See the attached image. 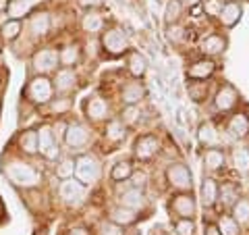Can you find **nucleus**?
<instances>
[{
	"label": "nucleus",
	"instance_id": "obj_1",
	"mask_svg": "<svg viewBox=\"0 0 249 235\" xmlns=\"http://www.w3.org/2000/svg\"><path fill=\"white\" fill-rule=\"evenodd\" d=\"M54 96V85L48 75H36L23 88V98L31 104H48Z\"/></svg>",
	"mask_w": 249,
	"mask_h": 235
},
{
	"label": "nucleus",
	"instance_id": "obj_2",
	"mask_svg": "<svg viewBox=\"0 0 249 235\" xmlns=\"http://www.w3.org/2000/svg\"><path fill=\"white\" fill-rule=\"evenodd\" d=\"M58 52L54 48H42L34 54L31 59V67L37 75H48V73H54L58 69Z\"/></svg>",
	"mask_w": 249,
	"mask_h": 235
},
{
	"label": "nucleus",
	"instance_id": "obj_3",
	"mask_svg": "<svg viewBox=\"0 0 249 235\" xmlns=\"http://www.w3.org/2000/svg\"><path fill=\"white\" fill-rule=\"evenodd\" d=\"M27 36L31 38V40H42V38H46L50 34V27H52V19L50 15L46 11H36L31 13L27 17Z\"/></svg>",
	"mask_w": 249,
	"mask_h": 235
},
{
	"label": "nucleus",
	"instance_id": "obj_4",
	"mask_svg": "<svg viewBox=\"0 0 249 235\" xmlns=\"http://www.w3.org/2000/svg\"><path fill=\"white\" fill-rule=\"evenodd\" d=\"M75 175L77 179L85 185V183H93L96 179L100 177V164L93 156L85 154V156H79L75 160Z\"/></svg>",
	"mask_w": 249,
	"mask_h": 235
},
{
	"label": "nucleus",
	"instance_id": "obj_5",
	"mask_svg": "<svg viewBox=\"0 0 249 235\" xmlns=\"http://www.w3.org/2000/svg\"><path fill=\"white\" fill-rule=\"evenodd\" d=\"M37 154H42L46 160H56L58 158V144H56V133H52L50 127H42L37 131Z\"/></svg>",
	"mask_w": 249,
	"mask_h": 235
},
{
	"label": "nucleus",
	"instance_id": "obj_6",
	"mask_svg": "<svg viewBox=\"0 0 249 235\" xmlns=\"http://www.w3.org/2000/svg\"><path fill=\"white\" fill-rule=\"evenodd\" d=\"M102 48L108 57H119L127 52V38L121 29H106L102 34Z\"/></svg>",
	"mask_w": 249,
	"mask_h": 235
},
{
	"label": "nucleus",
	"instance_id": "obj_7",
	"mask_svg": "<svg viewBox=\"0 0 249 235\" xmlns=\"http://www.w3.org/2000/svg\"><path fill=\"white\" fill-rule=\"evenodd\" d=\"M44 4V0H9L6 2L4 13L9 15V19H25L31 13L40 11V6Z\"/></svg>",
	"mask_w": 249,
	"mask_h": 235
},
{
	"label": "nucleus",
	"instance_id": "obj_8",
	"mask_svg": "<svg viewBox=\"0 0 249 235\" xmlns=\"http://www.w3.org/2000/svg\"><path fill=\"white\" fill-rule=\"evenodd\" d=\"M52 85H54V92H58V94H71L77 88V73L71 67L56 69V71H54Z\"/></svg>",
	"mask_w": 249,
	"mask_h": 235
},
{
	"label": "nucleus",
	"instance_id": "obj_9",
	"mask_svg": "<svg viewBox=\"0 0 249 235\" xmlns=\"http://www.w3.org/2000/svg\"><path fill=\"white\" fill-rule=\"evenodd\" d=\"M65 142L69 148H75V150H79V148L88 146L89 142V131L83 127L79 123H71L65 131Z\"/></svg>",
	"mask_w": 249,
	"mask_h": 235
},
{
	"label": "nucleus",
	"instance_id": "obj_10",
	"mask_svg": "<svg viewBox=\"0 0 249 235\" xmlns=\"http://www.w3.org/2000/svg\"><path fill=\"white\" fill-rule=\"evenodd\" d=\"M60 196L69 204H81V200L85 198V185L81 181L65 179V183L60 185Z\"/></svg>",
	"mask_w": 249,
	"mask_h": 235
},
{
	"label": "nucleus",
	"instance_id": "obj_11",
	"mask_svg": "<svg viewBox=\"0 0 249 235\" xmlns=\"http://www.w3.org/2000/svg\"><path fill=\"white\" fill-rule=\"evenodd\" d=\"M23 34V21L21 19H6L0 23V40L4 44H15Z\"/></svg>",
	"mask_w": 249,
	"mask_h": 235
},
{
	"label": "nucleus",
	"instance_id": "obj_12",
	"mask_svg": "<svg viewBox=\"0 0 249 235\" xmlns=\"http://www.w3.org/2000/svg\"><path fill=\"white\" fill-rule=\"evenodd\" d=\"M17 146L25 156H36L37 154V131L36 129L21 131L17 137Z\"/></svg>",
	"mask_w": 249,
	"mask_h": 235
},
{
	"label": "nucleus",
	"instance_id": "obj_13",
	"mask_svg": "<svg viewBox=\"0 0 249 235\" xmlns=\"http://www.w3.org/2000/svg\"><path fill=\"white\" fill-rule=\"evenodd\" d=\"M168 181L175 187H178V190H187V187L191 185V175L183 164H173V167L168 169Z\"/></svg>",
	"mask_w": 249,
	"mask_h": 235
},
{
	"label": "nucleus",
	"instance_id": "obj_14",
	"mask_svg": "<svg viewBox=\"0 0 249 235\" xmlns=\"http://www.w3.org/2000/svg\"><path fill=\"white\" fill-rule=\"evenodd\" d=\"M158 152V139L152 137V136H143L137 139L135 144V156L137 158H152V156Z\"/></svg>",
	"mask_w": 249,
	"mask_h": 235
},
{
	"label": "nucleus",
	"instance_id": "obj_15",
	"mask_svg": "<svg viewBox=\"0 0 249 235\" xmlns=\"http://www.w3.org/2000/svg\"><path fill=\"white\" fill-rule=\"evenodd\" d=\"M218 17H220V21L224 23L227 27H232L235 23L239 21L241 17V6L237 2H227V4H222V9L218 11Z\"/></svg>",
	"mask_w": 249,
	"mask_h": 235
},
{
	"label": "nucleus",
	"instance_id": "obj_16",
	"mask_svg": "<svg viewBox=\"0 0 249 235\" xmlns=\"http://www.w3.org/2000/svg\"><path fill=\"white\" fill-rule=\"evenodd\" d=\"M81 27L88 31V34H98V31H102V27H104V19L100 17V13L91 9L81 17Z\"/></svg>",
	"mask_w": 249,
	"mask_h": 235
},
{
	"label": "nucleus",
	"instance_id": "obj_17",
	"mask_svg": "<svg viewBox=\"0 0 249 235\" xmlns=\"http://www.w3.org/2000/svg\"><path fill=\"white\" fill-rule=\"evenodd\" d=\"M121 206L124 208H131V210H137L143 206V194L139 187H131V190H127L123 196H121Z\"/></svg>",
	"mask_w": 249,
	"mask_h": 235
},
{
	"label": "nucleus",
	"instance_id": "obj_18",
	"mask_svg": "<svg viewBox=\"0 0 249 235\" xmlns=\"http://www.w3.org/2000/svg\"><path fill=\"white\" fill-rule=\"evenodd\" d=\"M106 102L102 98H89L88 106H85V113H88V119L89 121H100L106 117Z\"/></svg>",
	"mask_w": 249,
	"mask_h": 235
},
{
	"label": "nucleus",
	"instance_id": "obj_19",
	"mask_svg": "<svg viewBox=\"0 0 249 235\" xmlns=\"http://www.w3.org/2000/svg\"><path fill=\"white\" fill-rule=\"evenodd\" d=\"M214 62L212 60H199L196 65H191L189 69V77L191 79H208L210 75L214 73Z\"/></svg>",
	"mask_w": 249,
	"mask_h": 235
},
{
	"label": "nucleus",
	"instance_id": "obj_20",
	"mask_svg": "<svg viewBox=\"0 0 249 235\" xmlns=\"http://www.w3.org/2000/svg\"><path fill=\"white\" fill-rule=\"evenodd\" d=\"M237 104V92L232 90V88H224L218 92V96H216V108H220V111H229V108H232Z\"/></svg>",
	"mask_w": 249,
	"mask_h": 235
},
{
	"label": "nucleus",
	"instance_id": "obj_21",
	"mask_svg": "<svg viewBox=\"0 0 249 235\" xmlns=\"http://www.w3.org/2000/svg\"><path fill=\"white\" fill-rule=\"evenodd\" d=\"M79 60V46H65L60 52H58V62L62 67H73L75 62Z\"/></svg>",
	"mask_w": 249,
	"mask_h": 235
},
{
	"label": "nucleus",
	"instance_id": "obj_22",
	"mask_svg": "<svg viewBox=\"0 0 249 235\" xmlns=\"http://www.w3.org/2000/svg\"><path fill=\"white\" fill-rule=\"evenodd\" d=\"M175 210L178 213V216H181V218H191L193 216V210H196L193 198H191V196H181V198H177Z\"/></svg>",
	"mask_w": 249,
	"mask_h": 235
},
{
	"label": "nucleus",
	"instance_id": "obj_23",
	"mask_svg": "<svg viewBox=\"0 0 249 235\" xmlns=\"http://www.w3.org/2000/svg\"><path fill=\"white\" fill-rule=\"evenodd\" d=\"M110 218H112V223H116V225H129V223L135 221V210L119 206V208H114L110 213Z\"/></svg>",
	"mask_w": 249,
	"mask_h": 235
},
{
	"label": "nucleus",
	"instance_id": "obj_24",
	"mask_svg": "<svg viewBox=\"0 0 249 235\" xmlns=\"http://www.w3.org/2000/svg\"><path fill=\"white\" fill-rule=\"evenodd\" d=\"M143 96V88L139 83H127L123 90V100L127 104H137Z\"/></svg>",
	"mask_w": 249,
	"mask_h": 235
},
{
	"label": "nucleus",
	"instance_id": "obj_25",
	"mask_svg": "<svg viewBox=\"0 0 249 235\" xmlns=\"http://www.w3.org/2000/svg\"><path fill=\"white\" fill-rule=\"evenodd\" d=\"M131 175H133V167H131L129 160L116 162L112 167V173H110V177L114 181H124V179H131Z\"/></svg>",
	"mask_w": 249,
	"mask_h": 235
},
{
	"label": "nucleus",
	"instance_id": "obj_26",
	"mask_svg": "<svg viewBox=\"0 0 249 235\" xmlns=\"http://www.w3.org/2000/svg\"><path fill=\"white\" fill-rule=\"evenodd\" d=\"M201 198H204V204L206 206H212L214 202L218 200V187L212 179H206L204 187H201Z\"/></svg>",
	"mask_w": 249,
	"mask_h": 235
},
{
	"label": "nucleus",
	"instance_id": "obj_27",
	"mask_svg": "<svg viewBox=\"0 0 249 235\" xmlns=\"http://www.w3.org/2000/svg\"><path fill=\"white\" fill-rule=\"evenodd\" d=\"M181 11H183L181 0H168L166 11H164V19H166L168 25H173V23L178 21V17H181Z\"/></svg>",
	"mask_w": 249,
	"mask_h": 235
},
{
	"label": "nucleus",
	"instance_id": "obj_28",
	"mask_svg": "<svg viewBox=\"0 0 249 235\" xmlns=\"http://www.w3.org/2000/svg\"><path fill=\"white\" fill-rule=\"evenodd\" d=\"M247 129H249V123H247V119H245L243 115L232 117V121L229 125V131L232 133V136H235V137H243L245 133H247Z\"/></svg>",
	"mask_w": 249,
	"mask_h": 235
},
{
	"label": "nucleus",
	"instance_id": "obj_29",
	"mask_svg": "<svg viewBox=\"0 0 249 235\" xmlns=\"http://www.w3.org/2000/svg\"><path fill=\"white\" fill-rule=\"evenodd\" d=\"M129 71H131V75H135V77H142L145 73V60L142 59V54L139 52H131L129 54Z\"/></svg>",
	"mask_w": 249,
	"mask_h": 235
},
{
	"label": "nucleus",
	"instance_id": "obj_30",
	"mask_svg": "<svg viewBox=\"0 0 249 235\" xmlns=\"http://www.w3.org/2000/svg\"><path fill=\"white\" fill-rule=\"evenodd\" d=\"M56 175L65 181V179H71L75 175V160L73 158H62L56 164Z\"/></svg>",
	"mask_w": 249,
	"mask_h": 235
},
{
	"label": "nucleus",
	"instance_id": "obj_31",
	"mask_svg": "<svg viewBox=\"0 0 249 235\" xmlns=\"http://www.w3.org/2000/svg\"><path fill=\"white\" fill-rule=\"evenodd\" d=\"M201 48H204L206 54H218V52L224 50V40L222 38H218V36H210L208 40L201 44Z\"/></svg>",
	"mask_w": 249,
	"mask_h": 235
},
{
	"label": "nucleus",
	"instance_id": "obj_32",
	"mask_svg": "<svg viewBox=\"0 0 249 235\" xmlns=\"http://www.w3.org/2000/svg\"><path fill=\"white\" fill-rule=\"evenodd\" d=\"M224 164V154L222 152H218V150H210L208 154H206V167L208 169H214V171H218Z\"/></svg>",
	"mask_w": 249,
	"mask_h": 235
},
{
	"label": "nucleus",
	"instance_id": "obj_33",
	"mask_svg": "<svg viewBox=\"0 0 249 235\" xmlns=\"http://www.w3.org/2000/svg\"><path fill=\"white\" fill-rule=\"evenodd\" d=\"M48 106H50L52 113L62 115V113H67L69 108H71V100H69V98H56V100H50Z\"/></svg>",
	"mask_w": 249,
	"mask_h": 235
},
{
	"label": "nucleus",
	"instance_id": "obj_34",
	"mask_svg": "<svg viewBox=\"0 0 249 235\" xmlns=\"http://www.w3.org/2000/svg\"><path fill=\"white\" fill-rule=\"evenodd\" d=\"M220 196H222V204H232L235 200H239V192H237V187H235V185H229V183H224Z\"/></svg>",
	"mask_w": 249,
	"mask_h": 235
},
{
	"label": "nucleus",
	"instance_id": "obj_35",
	"mask_svg": "<svg viewBox=\"0 0 249 235\" xmlns=\"http://www.w3.org/2000/svg\"><path fill=\"white\" fill-rule=\"evenodd\" d=\"M199 142L201 144H214L216 142L212 125H201V127H199Z\"/></svg>",
	"mask_w": 249,
	"mask_h": 235
},
{
	"label": "nucleus",
	"instance_id": "obj_36",
	"mask_svg": "<svg viewBox=\"0 0 249 235\" xmlns=\"http://www.w3.org/2000/svg\"><path fill=\"white\" fill-rule=\"evenodd\" d=\"M177 231L178 235H193V221L191 218H181L177 223Z\"/></svg>",
	"mask_w": 249,
	"mask_h": 235
},
{
	"label": "nucleus",
	"instance_id": "obj_37",
	"mask_svg": "<svg viewBox=\"0 0 249 235\" xmlns=\"http://www.w3.org/2000/svg\"><path fill=\"white\" fill-rule=\"evenodd\" d=\"M235 216H237V221H247L249 218V204L245 200H241L235 206Z\"/></svg>",
	"mask_w": 249,
	"mask_h": 235
},
{
	"label": "nucleus",
	"instance_id": "obj_38",
	"mask_svg": "<svg viewBox=\"0 0 249 235\" xmlns=\"http://www.w3.org/2000/svg\"><path fill=\"white\" fill-rule=\"evenodd\" d=\"M106 136L110 137V139H121L123 137V127H121V123H116V121H112L110 125H108V129H106Z\"/></svg>",
	"mask_w": 249,
	"mask_h": 235
},
{
	"label": "nucleus",
	"instance_id": "obj_39",
	"mask_svg": "<svg viewBox=\"0 0 249 235\" xmlns=\"http://www.w3.org/2000/svg\"><path fill=\"white\" fill-rule=\"evenodd\" d=\"M220 227H222V231H227V235H237V225L231 218H224Z\"/></svg>",
	"mask_w": 249,
	"mask_h": 235
},
{
	"label": "nucleus",
	"instance_id": "obj_40",
	"mask_svg": "<svg viewBox=\"0 0 249 235\" xmlns=\"http://www.w3.org/2000/svg\"><path fill=\"white\" fill-rule=\"evenodd\" d=\"M100 2H102V0H77V4H79L81 9H85V11L96 9V6H100Z\"/></svg>",
	"mask_w": 249,
	"mask_h": 235
},
{
	"label": "nucleus",
	"instance_id": "obj_41",
	"mask_svg": "<svg viewBox=\"0 0 249 235\" xmlns=\"http://www.w3.org/2000/svg\"><path fill=\"white\" fill-rule=\"evenodd\" d=\"M131 177H133V187H142V185H143V181H145V175H142V173L131 175Z\"/></svg>",
	"mask_w": 249,
	"mask_h": 235
},
{
	"label": "nucleus",
	"instance_id": "obj_42",
	"mask_svg": "<svg viewBox=\"0 0 249 235\" xmlns=\"http://www.w3.org/2000/svg\"><path fill=\"white\" fill-rule=\"evenodd\" d=\"M206 235H220V233H218V229H216L214 225H208L206 227Z\"/></svg>",
	"mask_w": 249,
	"mask_h": 235
},
{
	"label": "nucleus",
	"instance_id": "obj_43",
	"mask_svg": "<svg viewBox=\"0 0 249 235\" xmlns=\"http://www.w3.org/2000/svg\"><path fill=\"white\" fill-rule=\"evenodd\" d=\"M71 235H85V231H81V229H77V231H73Z\"/></svg>",
	"mask_w": 249,
	"mask_h": 235
},
{
	"label": "nucleus",
	"instance_id": "obj_44",
	"mask_svg": "<svg viewBox=\"0 0 249 235\" xmlns=\"http://www.w3.org/2000/svg\"><path fill=\"white\" fill-rule=\"evenodd\" d=\"M0 88H2V71H0Z\"/></svg>",
	"mask_w": 249,
	"mask_h": 235
},
{
	"label": "nucleus",
	"instance_id": "obj_45",
	"mask_svg": "<svg viewBox=\"0 0 249 235\" xmlns=\"http://www.w3.org/2000/svg\"><path fill=\"white\" fill-rule=\"evenodd\" d=\"M187 2H197V0H187Z\"/></svg>",
	"mask_w": 249,
	"mask_h": 235
}]
</instances>
